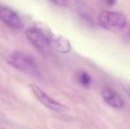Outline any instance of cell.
Masks as SVG:
<instances>
[{
	"instance_id": "cell-3",
	"label": "cell",
	"mask_w": 130,
	"mask_h": 129,
	"mask_svg": "<svg viewBox=\"0 0 130 129\" xmlns=\"http://www.w3.org/2000/svg\"><path fill=\"white\" fill-rule=\"evenodd\" d=\"M99 24L106 29L120 30L126 27L127 18L121 12L104 10L99 14Z\"/></svg>"
},
{
	"instance_id": "cell-6",
	"label": "cell",
	"mask_w": 130,
	"mask_h": 129,
	"mask_svg": "<svg viewBox=\"0 0 130 129\" xmlns=\"http://www.w3.org/2000/svg\"><path fill=\"white\" fill-rule=\"evenodd\" d=\"M101 94L104 101L113 108H122L124 106V101L122 97L112 88L104 87L102 89Z\"/></svg>"
},
{
	"instance_id": "cell-10",
	"label": "cell",
	"mask_w": 130,
	"mask_h": 129,
	"mask_svg": "<svg viewBox=\"0 0 130 129\" xmlns=\"http://www.w3.org/2000/svg\"><path fill=\"white\" fill-rule=\"evenodd\" d=\"M53 3L56 4V5H67V3L66 1H60V0H58V1H54Z\"/></svg>"
},
{
	"instance_id": "cell-4",
	"label": "cell",
	"mask_w": 130,
	"mask_h": 129,
	"mask_svg": "<svg viewBox=\"0 0 130 129\" xmlns=\"http://www.w3.org/2000/svg\"><path fill=\"white\" fill-rule=\"evenodd\" d=\"M30 88L32 89V91L34 92L35 96L37 97V99L43 103V105L47 107V108L51 109L55 112H65L67 110V106L62 103H60L59 102L56 101V100L52 99V97H49L47 94H45L39 87H37L36 85L30 84Z\"/></svg>"
},
{
	"instance_id": "cell-5",
	"label": "cell",
	"mask_w": 130,
	"mask_h": 129,
	"mask_svg": "<svg viewBox=\"0 0 130 129\" xmlns=\"http://www.w3.org/2000/svg\"><path fill=\"white\" fill-rule=\"evenodd\" d=\"M0 19L5 24L14 29H21L23 28V22L20 16L8 7H0Z\"/></svg>"
},
{
	"instance_id": "cell-1",
	"label": "cell",
	"mask_w": 130,
	"mask_h": 129,
	"mask_svg": "<svg viewBox=\"0 0 130 129\" xmlns=\"http://www.w3.org/2000/svg\"><path fill=\"white\" fill-rule=\"evenodd\" d=\"M8 62L16 69L27 72L31 75L38 76L39 71L36 66V62L31 55L24 52H15L8 58Z\"/></svg>"
},
{
	"instance_id": "cell-11",
	"label": "cell",
	"mask_w": 130,
	"mask_h": 129,
	"mask_svg": "<svg viewBox=\"0 0 130 129\" xmlns=\"http://www.w3.org/2000/svg\"><path fill=\"white\" fill-rule=\"evenodd\" d=\"M128 34H129V35H130V29H129V32H128Z\"/></svg>"
},
{
	"instance_id": "cell-8",
	"label": "cell",
	"mask_w": 130,
	"mask_h": 129,
	"mask_svg": "<svg viewBox=\"0 0 130 129\" xmlns=\"http://www.w3.org/2000/svg\"><path fill=\"white\" fill-rule=\"evenodd\" d=\"M78 81L80 83V85L83 87H86V88H89L90 86L91 83V79L90 76L86 72H80L78 75Z\"/></svg>"
},
{
	"instance_id": "cell-9",
	"label": "cell",
	"mask_w": 130,
	"mask_h": 129,
	"mask_svg": "<svg viewBox=\"0 0 130 129\" xmlns=\"http://www.w3.org/2000/svg\"><path fill=\"white\" fill-rule=\"evenodd\" d=\"M121 86L130 97V82L127 81H121Z\"/></svg>"
},
{
	"instance_id": "cell-7",
	"label": "cell",
	"mask_w": 130,
	"mask_h": 129,
	"mask_svg": "<svg viewBox=\"0 0 130 129\" xmlns=\"http://www.w3.org/2000/svg\"><path fill=\"white\" fill-rule=\"evenodd\" d=\"M52 46H54V48L60 52H64V53H67V52L70 51L71 50L69 42L63 37L53 38L52 40Z\"/></svg>"
},
{
	"instance_id": "cell-2",
	"label": "cell",
	"mask_w": 130,
	"mask_h": 129,
	"mask_svg": "<svg viewBox=\"0 0 130 129\" xmlns=\"http://www.w3.org/2000/svg\"><path fill=\"white\" fill-rule=\"evenodd\" d=\"M26 36L29 43L42 54L47 55L52 51V42L41 29L30 28L27 29Z\"/></svg>"
}]
</instances>
